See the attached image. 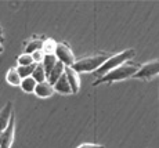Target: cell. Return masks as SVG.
Segmentation results:
<instances>
[{"mask_svg": "<svg viewBox=\"0 0 159 148\" xmlns=\"http://www.w3.org/2000/svg\"><path fill=\"white\" fill-rule=\"evenodd\" d=\"M139 68H140V64H136L133 61H127V62L122 64L120 67L109 71L108 73H105L101 78L96 79L93 82V86H98L101 83H114V82L126 81L129 78H133V75L139 71Z\"/></svg>", "mask_w": 159, "mask_h": 148, "instance_id": "obj_1", "label": "cell"}, {"mask_svg": "<svg viewBox=\"0 0 159 148\" xmlns=\"http://www.w3.org/2000/svg\"><path fill=\"white\" fill-rule=\"evenodd\" d=\"M134 55H136V50H134V49H127V50H123L118 54H111L108 57V60H107L98 69H96L93 72L94 76H96L97 79L101 78V76H104L105 73H108L109 71L120 67L122 64L127 62V61H131L134 58Z\"/></svg>", "mask_w": 159, "mask_h": 148, "instance_id": "obj_2", "label": "cell"}, {"mask_svg": "<svg viewBox=\"0 0 159 148\" xmlns=\"http://www.w3.org/2000/svg\"><path fill=\"white\" fill-rule=\"evenodd\" d=\"M109 53H96L87 55L84 58H80V60H76L75 62L71 65V68L75 72L80 73V72H94L96 69H98L100 67L108 60Z\"/></svg>", "mask_w": 159, "mask_h": 148, "instance_id": "obj_3", "label": "cell"}, {"mask_svg": "<svg viewBox=\"0 0 159 148\" xmlns=\"http://www.w3.org/2000/svg\"><path fill=\"white\" fill-rule=\"evenodd\" d=\"M158 73H159V62L158 60H152L140 65L139 71L133 75V78L140 79V81H151V79L157 78Z\"/></svg>", "mask_w": 159, "mask_h": 148, "instance_id": "obj_4", "label": "cell"}, {"mask_svg": "<svg viewBox=\"0 0 159 148\" xmlns=\"http://www.w3.org/2000/svg\"><path fill=\"white\" fill-rule=\"evenodd\" d=\"M54 55H56L57 61L62 62L65 67H71L72 64L76 61L75 55H73V51L68 46V43H65V42L57 43L56 50H54Z\"/></svg>", "mask_w": 159, "mask_h": 148, "instance_id": "obj_5", "label": "cell"}, {"mask_svg": "<svg viewBox=\"0 0 159 148\" xmlns=\"http://www.w3.org/2000/svg\"><path fill=\"white\" fill-rule=\"evenodd\" d=\"M14 134H15V116L13 113L8 126L0 134V148H11V144L14 141Z\"/></svg>", "mask_w": 159, "mask_h": 148, "instance_id": "obj_6", "label": "cell"}, {"mask_svg": "<svg viewBox=\"0 0 159 148\" xmlns=\"http://www.w3.org/2000/svg\"><path fill=\"white\" fill-rule=\"evenodd\" d=\"M64 75L66 76V81H68L69 86H71L72 93L76 94L79 91V89H80V78H79V73L75 72L71 67H65Z\"/></svg>", "mask_w": 159, "mask_h": 148, "instance_id": "obj_7", "label": "cell"}, {"mask_svg": "<svg viewBox=\"0 0 159 148\" xmlns=\"http://www.w3.org/2000/svg\"><path fill=\"white\" fill-rule=\"evenodd\" d=\"M13 103H7L2 111H0V133L6 130V127L10 123V119L13 116Z\"/></svg>", "mask_w": 159, "mask_h": 148, "instance_id": "obj_8", "label": "cell"}, {"mask_svg": "<svg viewBox=\"0 0 159 148\" xmlns=\"http://www.w3.org/2000/svg\"><path fill=\"white\" fill-rule=\"evenodd\" d=\"M39 98H48L54 94V89L53 86L50 85L47 81L46 82H42V83H38L35 87V91H33Z\"/></svg>", "mask_w": 159, "mask_h": 148, "instance_id": "obj_9", "label": "cell"}, {"mask_svg": "<svg viewBox=\"0 0 159 148\" xmlns=\"http://www.w3.org/2000/svg\"><path fill=\"white\" fill-rule=\"evenodd\" d=\"M53 89H54V91H57V93H60V94H72L71 86H69L68 81H66V76L64 75V73L60 76V79H58V81L53 85Z\"/></svg>", "mask_w": 159, "mask_h": 148, "instance_id": "obj_10", "label": "cell"}, {"mask_svg": "<svg viewBox=\"0 0 159 148\" xmlns=\"http://www.w3.org/2000/svg\"><path fill=\"white\" fill-rule=\"evenodd\" d=\"M64 69H65V65H64L62 62H60V61H57V64L53 67V69H51L50 73L47 75V79H46V81L53 86L54 83L60 79V76L64 73Z\"/></svg>", "mask_w": 159, "mask_h": 148, "instance_id": "obj_11", "label": "cell"}, {"mask_svg": "<svg viewBox=\"0 0 159 148\" xmlns=\"http://www.w3.org/2000/svg\"><path fill=\"white\" fill-rule=\"evenodd\" d=\"M40 64H42V67H43V69L46 72V76H47L48 73H50V71L53 69V67L57 64V58L54 54H44Z\"/></svg>", "mask_w": 159, "mask_h": 148, "instance_id": "obj_12", "label": "cell"}, {"mask_svg": "<svg viewBox=\"0 0 159 148\" xmlns=\"http://www.w3.org/2000/svg\"><path fill=\"white\" fill-rule=\"evenodd\" d=\"M6 81H7L8 85L11 86H20V83L22 79L20 78V75H18L17 72V68H10V69L7 71V73H6Z\"/></svg>", "mask_w": 159, "mask_h": 148, "instance_id": "obj_13", "label": "cell"}, {"mask_svg": "<svg viewBox=\"0 0 159 148\" xmlns=\"http://www.w3.org/2000/svg\"><path fill=\"white\" fill-rule=\"evenodd\" d=\"M36 85H38V83L35 82V79H33L32 76H29V78H25V79H22V81H21L20 87L22 89L25 93H33V91H35Z\"/></svg>", "mask_w": 159, "mask_h": 148, "instance_id": "obj_14", "label": "cell"}, {"mask_svg": "<svg viewBox=\"0 0 159 148\" xmlns=\"http://www.w3.org/2000/svg\"><path fill=\"white\" fill-rule=\"evenodd\" d=\"M42 46H43V40L42 39H32L25 46V54H33L35 51L42 50Z\"/></svg>", "mask_w": 159, "mask_h": 148, "instance_id": "obj_15", "label": "cell"}, {"mask_svg": "<svg viewBox=\"0 0 159 148\" xmlns=\"http://www.w3.org/2000/svg\"><path fill=\"white\" fill-rule=\"evenodd\" d=\"M32 76L33 79H35L36 83H42V82H46V79H47V76H46V72L43 69V67H42V64H36L35 67V71L32 72Z\"/></svg>", "mask_w": 159, "mask_h": 148, "instance_id": "obj_16", "label": "cell"}, {"mask_svg": "<svg viewBox=\"0 0 159 148\" xmlns=\"http://www.w3.org/2000/svg\"><path fill=\"white\" fill-rule=\"evenodd\" d=\"M57 42L54 39H46L43 40V46H42V53L43 54H54V50H56Z\"/></svg>", "mask_w": 159, "mask_h": 148, "instance_id": "obj_17", "label": "cell"}, {"mask_svg": "<svg viewBox=\"0 0 159 148\" xmlns=\"http://www.w3.org/2000/svg\"><path fill=\"white\" fill-rule=\"evenodd\" d=\"M35 67H36L35 62L30 64L28 67H17V72H18V75H20V78L21 79L29 78V76L32 75V72L35 71Z\"/></svg>", "mask_w": 159, "mask_h": 148, "instance_id": "obj_18", "label": "cell"}, {"mask_svg": "<svg viewBox=\"0 0 159 148\" xmlns=\"http://www.w3.org/2000/svg\"><path fill=\"white\" fill-rule=\"evenodd\" d=\"M18 61V67H28L30 64H33V60H32V55L30 54H21L20 57L17 58Z\"/></svg>", "mask_w": 159, "mask_h": 148, "instance_id": "obj_19", "label": "cell"}, {"mask_svg": "<svg viewBox=\"0 0 159 148\" xmlns=\"http://www.w3.org/2000/svg\"><path fill=\"white\" fill-rule=\"evenodd\" d=\"M32 55V60H33V62L35 64H40L42 62V60H43V53H42V50H39V51H35L33 54H30Z\"/></svg>", "mask_w": 159, "mask_h": 148, "instance_id": "obj_20", "label": "cell"}, {"mask_svg": "<svg viewBox=\"0 0 159 148\" xmlns=\"http://www.w3.org/2000/svg\"><path fill=\"white\" fill-rule=\"evenodd\" d=\"M78 148H104V146L101 144H91V143H84V144H80Z\"/></svg>", "mask_w": 159, "mask_h": 148, "instance_id": "obj_21", "label": "cell"}, {"mask_svg": "<svg viewBox=\"0 0 159 148\" xmlns=\"http://www.w3.org/2000/svg\"><path fill=\"white\" fill-rule=\"evenodd\" d=\"M0 40H4V36H3V29H2V26H0Z\"/></svg>", "mask_w": 159, "mask_h": 148, "instance_id": "obj_22", "label": "cell"}, {"mask_svg": "<svg viewBox=\"0 0 159 148\" xmlns=\"http://www.w3.org/2000/svg\"><path fill=\"white\" fill-rule=\"evenodd\" d=\"M3 51H4V47H3V42L0 40V54H2Z\"/></svg>", "mask_w": 159, "mask_h": 148, "instance_id": "obj_23", "label": "cell"}, {"mask_svg": "<svg viewBox=\"0 0 159 148\" xmlns=\"http://www.w3.org/2000/svg\"><path fill=\"white\" fill-rule=\"evenodd\" d=\"M0 134H2V133H0Z\"/></svg>", "mask_w": 159, "mask_h": 148, "instance_id": "obj_24", "label": "cell"}]
</instances>
